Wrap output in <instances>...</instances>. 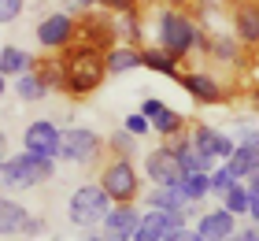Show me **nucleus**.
<instances>
[{
  "label": "nucleus",
  "mask_w": 259,
  "mask_h": 241,
  "mask_svg": "<svg viewBox=\"0 0 259 241\" xmlns=\"http://www.w3.org/2000/svg\"><path fill=\"white\" fill-rule=\"evenodd\" d=\"M60 63H63V78H67L63 93L70 96V100H89V96L104 86V78L111 75L104 52L93 48V45H85V41H74L70 48H63Z\"/></svg>",
  "instance_id": "1"
},
{
  "label": "nucleus",
  "mask_w": 259,
  "mask_h": 241,
  "mask_svg": "<svg viewBox=\"0 0 259 241\" xmlns=\"http://www.w3.org/2000/svg\"><path fill=\"white\" fill-rule=\"evenodd\" d=\"M152 33H156V45H159V48H167V52L178 59V63H185V59L196 52L200 22H196L185 8L159 4L156 15H152Z\"/></svg>",
  "instance_id": "2"
},
{
  "label": "nucleus",
  "mask_w": 259,
  "mask_h": 241,
  "mask_svg": "<svg viewBox=\"0 0 259 241\" xmlns=\"http://www.w3.org/2000/svg\"><path fill=\"white\" fill-rule=\"evenodd\" d=\"M52 175H56L52 156L26 152V149L15 156H4V163H0V186L4 189H33V186L52 182Z\"/></svg>",
  "instance_id": "3"
},
{
  "label": "nucleus",
  "mask_w": 259,
  "mask_h": 241,
  "mask_svg": "<svg viewBox=\"0 0 259 241\" xmlns=\"http://www.w3.org/2000/svg\"><path fill=\"white\" fill-rule=\"evenodd\" d=\"M111 208H115V200L108 197V189L100 182H81L67 200V219H70V226H78V230H93V226L104 223V215Z\"/></svg>",
  "instance_id": "4"
},
{
  "label": "nucleus",
  "mask_w": 259,
  "mask_h": 241,
  "mask_svg": "<svg viewBox=\"0 0 259 241\" xmlns=\"http://www.w3.org/2000/svg\"><path fill=\"white\" fill-rule=\"evenodd\" d=\"M97 182L108 189L115 204H137L141 200V171L126 156H108L97 171Z\"/></svg>",
  "instance_id": "5"
},
{
  "label": "nucleus",
  "mask_w": 259,
  "mask_h": 241,
  "mask_svg": "<svg viewBox=\"0 0 259 241\" xmlns=\"http://www.w3.org/2000/svg\"><path fill=\"white\" fill-rule=\"evenodd\" d=\"M104 149H108V141H104L97 130L67 126L63 130V152H60V160L78 163V167H93V163L104 160Z\"/></svg>",
  "instance_id": "6"
},
{
  "label": "nucleus",
  "mask_w": 259,
  "mask_h": 241,
  "mask_svg": "<svg viewBox=\"0 0 259 241\" xmlns=\"http://www.w3.org/2000/svg\"><path fill=\"white\" fill-rule=\"evenodd\" d=\"M37 45L45 48V52L60 56L63 48H70L78 41V19L70 15V11H49L41 22H37Z\"/></svg>",
  "instance_id": "7"
},
{
  "label": "nucleus",
  "mask_w": 259,
  "mask_h": 241,
  "mask_svg": "<svg viewBox=\"0 0 259 241\" xmlns=\"http://www.w3.org/2000/svg\"><path fill=\"white\" fill-rule=\"evenodd\" d=\"M78 41H85L100 52H108L111 45H119V26H115V15L104 8H93V11H81L78 19Z\"/></svg>",
  "instance_id": "8"
},
{
  "label": "nucleus",
  "mask_w": 259,
  "mask_h": 241,
  "mask_svg": "<svg viewBox=\"0 0 259 241\" xmlns=\"http://www.w3.org/2000/svg\"><path fill=\"white\" fill-rule=\"evenodd\" d=\"M178 86H182V93H189L193 100L204 104V108H215V104L230 100V89L222 86L215 75H207V71H182Z\"/></svg>",
  "instance_id": "9"
},
{
  "label": "nucleus",
  "mask_w": 259,
  "mask_h": 241,
  "mask_svg": "<svg viewBox=\"0 0 259 241\" xmlns=\"http://www.w3.org/2000/svg\"><path fill=\"white\" fill-rule=\"evenodd\" d=\"M22 149L60 160V152H63V130L56 126L52 119H33V123L22 126Z\"/></svg>",
  "instance_id": "10"
},
{
  "label": "nucleus",
  "mask_w": 259,
  "mask_h": 241,
  "mask_svg": "<svg viewBox=\"0 0 259 241\" xmlns=\"http://www.w3.org/2000/svg\"><path fill=\"white\" fill-rule=\"evenodd\" d=\"M189 134L196 141V152L200 156H215L219 163H226L233 156V149H237V137L226 134V130H219V126H211V123H193Z\"/></svg>",
  "instance_id": "11"
},
{
  "label": "nucleus",
  "mask_w": 259,
  "mask_h": 241,
  "mask_svg": "<svg viewBox=\"0 0 259 241\" xmlns=\"http://www.w3.org/2000/svg\"><path fill=\"white\" fill-rule=\"evenodd\" d=\"M141 219H145V212H141L137 204H115V208L104 215L100 234L108 237V241H134Z\"/></svg>",
  "instance_id": "12"
},
{
  "label": "nucleus",
  "mask_w": 259,
  "mask_h": 241,
  "mask_svg": "<svg viewBox=\"0 0 259 241\" xmlns=\"http://www.w3.org/2000/svg\"><path fill=\"white\" fill-rule=\"evenodd\" d=\"M145 178L152 186H182V167H178V160H174L167 141L156 145V149L145 156Z\"/></svg>",
  "instance_id": "13"
},
{
  "label": "nucleus",
  "mask_w": 259,
  "mask_h": 241,
  "mask_svg": "<svg viewBox=\"0 0 259 241\" xmlns=\"http://www.w3.org/2000/svg\"><path fill=\"white\" fill-rule=\"evenodd\" d=\"M196 230L204 234V241H233V234L241 226H237V215L226 204H219V208H207L196 215Z\"/></svg>",
  "instance_id": "14"
},
{
  "label": "nucleus",
  "mask_w": 259,
  "mask_h": 241,
  "mask_svg": "<svg viewBox=\"0 0 259 241\" xmlns=\"http://www.w3.org/2000/svg\"><path fill=\"white\" fill-rule=\"evenodd\" d=\"M248 52H252V48H244V41L233 30H222V33H215L211 63H219V67H226V71H233V67L244 71V67H248Z\"/></svg>",
  "instance_id": "15"
},
{
  "label": "nucleus",
  "mask_w": 259,
  "mask_h": 241,
  "mask_svg": "<svg viewBox=\"0 0 259 241\" xmlns=\"http://www.w3.org/2000/svg\"><path fill=\"white\" fill-rule=\"evenodd\" d=\"M233 33L244 41V48H259V0H237L233 4Z\"/></svg>",
  "instance_id": "16"
},
{
  "label": "nucleus",
  "mask_w": 259,
  "mask_h": 241,
  "mask_svg": "<svg viewBox=\"0 0 259 241\" xmlns=\"http://www.w3.org/2000/svg\"><path fill=\"white\" fill-rule=\"evenodd\" d=\"M30 219H33V212H26V204H19L11 197L0 200V234L4 237H22Z\"/></svg>",
  "instance_id": "17"
},
{
  "label": "nucleus",
  "mask_w": 259,
  "mask_h": 241,
  "mask_svg": "<svg viewBox=\"0 0 259 241\" xmlns=\"http://www.w3.org/2000/svg\"><path fill=\"white\" fill-rule=\"evenodd\" d=\"M141 63H145V71H156V75H163V78H174V82L182 78V63L159 45H145L141 48Z\"/></svg>",
  "instance_id": "18"
},
{
  "label": "nucleus",
  "mask_w": 259,
  "mask_h": 241,
  "mask_svg": "<svg viewBox=\"0 0 259 241\" xmlns=\"http://www.w3.org/2000/svg\"><path fill=\"white\" fill-rule=\"evenodd\" d=\"M11 93H15L22 104H37V100H45L52 89H49V82L41 78V71L33 67V71H26V75L11 78Z\"/></svg>",
  "instance_id": "19"
},
{
  "label": "nucleus",
  "mask_w": 259,
  "mask_h": 241,
  "mask_svg": "<svg viewBox=\"0 0 259 241\" xmlns=\"http://www.w3.org/2000/svg\"><path fill=\"white\" fill-rule=\"evenodd\" d=\"M41 59L26 52V48H19V45H4L0 48V71H4V78H19V75H26V71H33Z\"/></svg>",
  "instance_id": "20"
},
{
  "label": "nucleus",
  "mask_w": 259,
  "mask_h": 241,
  "mask_svg": "<svg viewBox=\"0 0 259 241\" xmlns=\"http://www.w3.org/2000/svg\"><path fill=\"white\" fill-rule=\"evenodd\" d=\"M167 145H170L174 160H178V167H182V175L204 171V160H200V152H196V141H193V134H189V130H185V134H178V137H170Z\"/></svg>",
  "instance_id": "21"
},
{
  "label": "nucleus",
  "mask_w": 259,
  "mask_h": 241,
  "mask_svg": "<svg viewBox=\"0 0 259 241\" xmlns=\"http://www.w3.org/2000/svg\"><path fill=\"white\" fill-rule=\"evenodd\" d=\"M104 59H108V71H111V75H130V71L145 67V63H141V48H137V45H126V41L111 45L108 52H104Z\"/></svg>",
  "instance_id": "22"
},
{
  "label": "nucleus",
  "mask_w": 259,
  "mask_h": 241,
  "mask_svg": "<svg viewBox=\"0 0 259 241\" xmlns=\"http://www.w3.org/2000/svg\"><path fill=\"white\" fill-rule=\"evenodd\" d=\"M189 130V119H185L182 112H174L170 104H163L156 115H152V134H159L163 141H170V137H178Z\"/></svg>",
  "instance_id": "23"
},
{
  "label": "nucleus",
  "mask_w": 259,
  "mask_h": 241,
  "mask_svg": "<svg viewBox=\"0 0 259 241\" xmlns=\"http://www.w3.org/2000/svg\"><path fill=\"white\" fill-rule=\"evenodd\" d=\"M145 204H148V208H159V212H182V208H189L182 186H152L145 193Z\"/></svg>",
  "instance_id": "24"
},
{
  "label": "nucleus",
  "mask_w": 259,
  "mask_h": 241,
  "mask_svg": "<svg viewBox=\"0 0 259 241\" xmlns=\"http://www.w3.org/2000/svg\"><path fill=\"white\" fill-rule=\"evenodd\" d=\"M167 234H170V215L159 212V208H148L134 241H167Z\"/></svg>",
  "instance_id": "25"
},
{
  "label": "nucleus",
  "mask_w": 259,
  "mask_h": 241,
  "mask_svg": "<svg viewBox=\"0 0 259 241\" xmlns=\"http://www.w3.org/2000/svg\"><path fill=\"white\" fill-rule=\"evenodd\" d=\"M226 167L244 182L248 175L259 171V149H255V145H241V141H237V149H233V156L226 160Z\"/></svg>",
  "instance_id": "26"
},
{
  "label": "nucleus",
  "mask_w": 259,
  "mask_h": 241,
  "mask_svg": "<svg viewBox=\"0 0 259 241\" xmlns=\"http://www.w3.org/2000/svg\"><path fill=\"white\" fill-rule=\"evenodd\" d=\"M115 26H119V41L145 48V15H141V11H126V15H115Z\"/></svg>",
  "instance_id": "27"
},
{
  "label": "nucleus",
  "mask_w": 259,
  "mask_h": 241,
  "mask_svg": "<svg viewBox=\"0 0 259 241\" xmlns=\"http://www.w3.org/2000/svg\"><path fill=\"white\" fill-rule=\"evenodd\" d=\"M182 193H185L189 204H204V197H211V171L182 175Z\"/></svg>",
  "instance_id": "28"
},
{
  "label": "nucleus",
  "mask_w": 259,
  "mask_h": 241,
  "mask_svg": "<svg viewBox=\"0 0 259 241\" xmlns=\"http://www.w3.org/2000/svg\"><path fill=\"white\" fill-rule=\"evenodd\" d=\"M222 204H226V208L237 215H244V219H248V204H252V189H248V182H233L226 193H222Z\"/></svg>",
  "instance_id": "29"
},
{
  "label": "nucleus",
  "mask_w": 259,
  "mask_h": 241,
  "mask_svg": "<svg viewBox=\"0 0 259 241\" xmlns=\"http://www.w3.org/2000/svg\"><path fill=\"white\" fill-rule=\"evenodd\" d=\"M108 156H126V160H134V156H137V137L130 134L126 126H119L108 137Z\"/></svg>",
  "instance_id": "30"
},
{
  "label": "nucleus",
  "mask_w": 259,
  "mask_h": 241,
  "mask_svg": "<svg viewBox=\"0 0 259 241\" xmlns=\"http://www.w3.org/2000/svg\"><path fill=\"white\" fill-rule=\"evenodd\" d=\"M233 182H241V178L233 175L226 163H219L215 171H211V197H219V200H222V193H226V189H230Z\"/></svg>",
  "instance_id": "31"
},
{
  "label": "nucleus",
  "mask_w": 259,
  "mask_h": 241,
  "mask_svg": "<svg viewBox=\"0 0 259 241\" xmlns=\"http://www.w3.org/2000/svg\"><path fill=\"white\" fill-rule=\"evenodd\" d=\"M233 137H237L241 145H255L259 149V126L248 123V119H237V123H233Z\"/></svg>",
  "instance_id": "32"
},
{
  "label": "nucleus",
  "mask_w": 259,
  "mask_h": 241,
  "mask_svg": "<svg viewBox=\"0 0 259 241\" xmlns=\"http://www.w3.org/2000/svg\"><path fill=\"white\" fill-rule=\"evenodd\" d=\"M122 126H126L134 137H145V134H152V119H148V115H141V112L126 115V119H122Z\"/></svg>",
  "instance_id": "33"
},
{
  "label": "nucleus",
  "mask_w": 259,
  "mask_h": 241,
  "mask_svg": "<svg viewBox=\"0 0 259 241\" xmlns=\"http://www.w3.org/2000/svg\"><path fill=\"white\" fill-rule=\"evenodd\" d=\"M97 8L111 11V15H126V11H141V0H97Z\"/></svg>",
  "instance_id": "34"
},
{
  "label": "nucleus",
  "mask_w": 259,
  "mask_h": 241,
  "mask_svg": "<svg viewBox=\"0 0 259 241\" xmlns=\"http://www.w3.org/2000/svg\"><path fill=\"white\" fill-rule=\"evenodd\" d=\"M22 11H26V0H0V22H15Z\"/></svg>",
  "instance_id": "35"
},
{
  "label": "nucleus",
  "mask_w": 259,
  "mask_h": 241,
  "mask_svg": "<svg viewBox=\"0 0 259 241\" xmlns=\"http://www.w3.org/2000/svg\"><path fill=\"white\" fill-rule=\"evenodd\" d=\"M211 52H215V30L200 26V33H196V56H204V59H211Z\"/></svg>",
  "instance_id": "36"
},
{
  "label": "nucleus",
  "mask_w": 259,
  "mask_h": 241,
  "mask_svg": "<svg viewBox=\"0 0 259 241\" xmlns=\"http://www.w3.org/2000/svg\"><path fill=\"white\" fill-rule=\"evenodd\" d=\"M167 241H204V234H200L196 226H182V230H170Z\"/></svg>",
  "instance_id": "37"
},
{
  "label": "nucleus",
  "mask_w": 259,
  "mask_h": 241,
  "mask_svg": "<svg viewBox=\"0 0 259 241\" xmlns=\"http://www.w3.org/2000/svg\"><path fill=\"white\" fill-rule=\"evenodd\" d=\"M159 108H163V100H159V96H145V100H141V108H137V112L152 119V115H156V112H159Z\"/></svg>",
  "instance_id": "38"
},
{
  "label": "nucleus",
  "mask_w": 259,
  "mask_h": 241,
  "mask_svg": "<svg viewBox=\"0 0 259 241\" xmlns=\"http://www.w3.org/2000/svg\"><path fill=\"white\" fill-rule=\"evenodd\" d=\"M233 241H259V223H252V226H241V230L233 234Z\"/></svg>",
  "instance_id": "39"
},
{
  "label": "nucleus",
  "mask_w": 259,
  "mask_h": 241,
  "mask_svg": "<svg viewBox=\"0 0 259 241\" xmlns=\"http://www.w3.org/2000/svg\"><path fill=\"white\" fill-rule=\"evenodd\" d=\"M67 4L78 8V11H93V8H97V0H67Z\"/></svg>",
  "instance_id": "40"
},
{
  "label": "nucleus",
  "mask_w": 259,
  "mask_h": 241,
  "mask_svg": "<svg viewBox=\"0 0 259 241\" xmlns=\"http://www.w3.org/2000/svg\"><path fill=\"white\" fill-rule=\"evenodd\" d=\"M248 219L259 223V197H255V193H252V204H248Z\"/></svg>",
  "instance_id": "41"
},
{
  "label": "nucleus",
  "mask_w": 259,
  "mask_h": 241,
  "mask_svg": "<svg viewBox=\"0 0 259 241\" xmlns=\"http://www.w3.org/2000/svg\"><path fill=\"white\" fill-rule=\"evenodd\" d=\"M244 182H248V189H252L255 197H259V171H255V175H248V178H244Z\"/></svg>",
  "instance_id": "42"
},
{
  "label": "nucleus",
  "mask_w": 259,
  "mask_h": 241,
  "mask_svg": "<svg viewBox=\"0 0 259 241\" xmlns=\"http://www.w3.org/2000/svg\"><path fill=\"white\" fill-rule=\"evenodd\" d=\"M248 100H252V108H255V112H259V82H255V86L248 89Z\"/></svg>",
  "instance_id": "43"
},
{
  "label": "nucleus",
  "mask_w": 259,
  "mask_h": 241,
  "mask_svg": "<svg viewBox=\"0 0 259 241\" xmlns=\"http://www.w3.org/2000/svg\"><path fill=\"white\" fill-rule=\"evenodd\" d=\"M85 241H108L104 234H93V230H85Z\"/></svg>",
  "instance_id": "44"
},
{
  "label": "nucleus",
  "mask_w": 259,
  "mask_h": 241,
  "mask_svg": "<svg viewBox=\"0 0 259 241\" xmlns=\"http://www.w3.org/2000/svg\"><path fill=\"white\" fill-rule=\"evenodd\" d=\"M255 71H259V48H255Z\"/></svg>",
  "instance_id": "45"
}]
</instances>
